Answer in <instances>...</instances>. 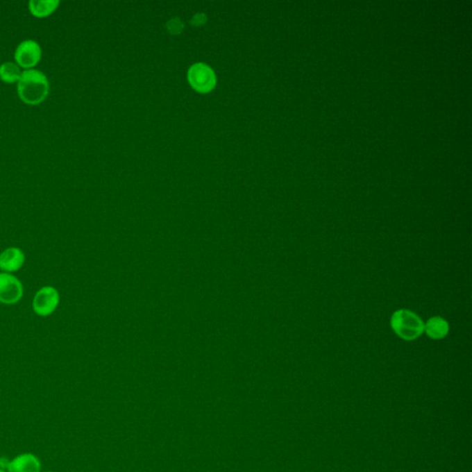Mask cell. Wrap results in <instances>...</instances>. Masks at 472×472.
I'll return each mask as SVG.
<instances>
[{"label":"cell","instance_id":"cell-14","mask_svg":"<svg viewBox=\"0 0 472 472\" xmlns=\"http://www.w3.org/2000/svg\"><path fill=\"white\" fill-rule=\"evenodd\" d=\"M0 472H5V471H3V470H0Z\"/></svg>","mask_w":472,"mask_h":472},{"label":"cell","instance_id":"cell-7","mask_svg":"<svg viewBox=\"0 0 472 472\" xmlns=\"http://www.w3.org/2000/svg\"><path fill=\"white\" fill-rule=\"evenodd\" d=\"M8 472H40L41 464L33 454H22L8 463Z\"/></svg>","mask_w":472,"mask_h":472},{"label":"cell","instance_id":"cell-3","mask_svg":"<svg viewBox=\"0 0 472 472\" xmlns=\"http://www.w3.org/2000/svg\"><path fill=\"white\" fill-rule=\"evenodd\" d=\"M188 80L191 86L202 94L212 91L216 84L214 73L204 64H196L191 67L188 72Z\"/></svg>","mask_w":472,"mask_h":472},{"label":"cell","instance_id":"cell-6","mask_svg":"<svg viewBox=\"0 0 472 472\" xmlns=\"http://www.w3.org/2000/svg\"><path fill=\"white\" fill-rule=\"evenodd\" d=\"M42 50L37 42L25 40L17 47L15 59L17 63L24 69H31L40 61Z\"/></svg>","mask_w":472,"mask_h":472},{"label":"cell","instance_id":"cell-4","mask_svg":"<svg viewBox=\"0 0 472 472\" xmlns=\"http://www.w3.org/2000/svg\"><path fill=\"white\" fill-rule=\"evenodd\" d=\"M59 303V294L55 288L44 287L35 294L33 299V310L39 316L47 317L56 310Z\"/></svg>","mask_w":472,"mask_h":472},{"label":"cell","instance_id":"cell-9","mask_svg":"<svg viewBox=\"0 0 472 472\" xmlns=\"http://www.w3.org/2000/svg\"><path fill=\"white\" fill-rule=\"evenodd\" d=\"M423 331H425L429 338L441 339L448 335L449 325L443 317H431L426 324H424Z\"/></svg>","mask_w":472,"mask_h":472},{"label":"cell","instance_id":"cell-5","mask_svg":"<svg viewBox=\"0 0 472 472\" xmlns=\"http://www.w3.org/2000/svg\"><path fill=\"white\" fill-rule=\"evenodd\" d=\"M22 295L24 287L17 278L8 273L0 274V302L13 305L21 300Z\"/></svg>","mask_w":472,"mask_h":472},{"label":"cell","instance_id":"cell-13","mask_svg":"<svg viewBox=\"0 0 472 472\" xmlns=\"http://www.w3.org/2000/svg\"><path fill=\"white\" fill-rule=\"evenodd\" d=\"M205 22H206V17H205L203 14H198V15L194 17V19H192V24L195 25L203 24H205Z\"/></svg>","mask_w":472,"mask_h":472},{"label":"cell","instance_id":"cell-8","mask_svg":"<svg viewBox=\"0 0 472 472\" xmlns=\"http://www.w3.org/2000/svg\"><path fill=\"white\" fill-rule=\"evenodd\" d=\"M24 263V255L21 249L10 247L0 255V269L7 272H14L21 269Z\"/></svg>","mask_w":472,"mask_h":472},{"label":"cell","instance_id":"cell-15","mask_svg":"<svg viewBox=\"0 0 472 472\" xmlns=\"http://www.w3.org/2000/svg\"><path fill=\"white\" fill-rule=\"evenodd\" d=\"M49 472H50V471H49Z\"/></svg>","mask_w":472,"mask_h":472},{"label":"cell","instance_id":"cell-1","mask_svg":"<svg viewBox=\"0 0 472 472\" xmlns=\"http://www.w3.org/2000/svg\"><path fill=\"white\" fill-rule=\"evenodd\" d=\"M49 92V80L40 70L28 69L22 73L18 81V94L25 103L39 105L46 99Z\"/></svg>","mask_w":472,"mask_h":472},{"label":"cell","instance_id":"cell-10","mask_svg":"<svg viewBox=\"0 0 472 472\" xmlns=\"http://www.w3.org/2000/svg\"><path fill=\"white\" fill-rule=\"evenodd\" d=\"M58 5V0H31L29 8L33 16L44 18L54 12Z\"/></svg>","mask_w":472,"mask_h":472},{"label":"cell","instance_id":"cell-2","mask_svg":"<svg viewBox=\"0 0 472 472\" xmlns=\"http://www.w3.org/2000/svg\"><path fill=\"white\" fill-rule=\"evenodd\" d=\"M392 330L405 341H413L424 332V323L421 317L406 309H401L392 314L390 320Z\"/></svg>","mask_w":472,"mask_h":472},{"label":"cell","instance_id":"cell-11","mask_svg":"<svg viewBox=\"0 0 472 472\" xmlns=\"http://www.w3.org/2000/svg\"><path fill=\"white\" fill-rule=\"evenodd\" d=\"M22 71L18 65L13 62H5L0 66V78L7 83H14L19 81Z\"/></svg>","mask_w":472,"mask_h":472},{"label":"cell","instance_id":"cell-12","mask_svg":"<svg viewBox=\"0 0 472 472\" xmlns=\"http://www.w3.org/2000/svg\"><path fill=\"white\" fill-rule=\"evenodd\" d=\"M184 25H183L182 22H180L178 19H172L167 24V29L173 35H177L183 31Z\"/></svg>","mask_w":472,"mask_h":472}]
</instances>
